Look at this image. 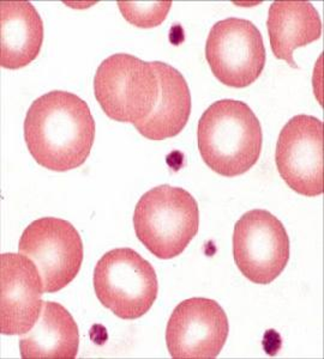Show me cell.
I'll use <instances>...</instances> for the list:
<instances>
[{
    "label": "cell",
    "instance_id": "6da1fadb",
    "mask_svg": "<svg viewBox=\"0 0 324 359\" xmlns=\"http://www.w3.org/2000/svg\"><path fill=\"white\" fill-rule=\"evenodd\" d=\"M89 106L77 95L54 90L37 98L25 120V139L37 164L69 172L86 163L95 140Z\"/></svg>",
    "mask_w": 324,
    "mask_h": 359
},
{
    "label": "cell",
    "instance_id": "7a4b0ae2",
    "mask_svg": "<svg viewBox=\"0 0 324 359\" xmlns=\"http://www.w3.org/2000/svg\"><path fill=\"white\" fill-rule=\"evenodd\" d=\"M197 140L202 159L213 172L235 177L257 163L262 151V127L247 103L220 100L200 118Z\"/></svg>",
    "mask_w": 324,
    "mask_h": 359
},
{
    "label": "cell",
    "instance_id": "3957f363",
    "mask_svg": "<svg viewBox=\"0 0 324 359\" xmlns=\"http://www.w3.org/2000/svg\"><path fill=\"white\" fill-rule=\"evenodd\" d=\"M136 236L154 257H179L200 228L196 199L181 187L162 184L144 193L134 212Z\"/></svg>",
    "mask_w": 324,
    "mask_h": 359
},
{
    "label": "cell",
    "instance_id": "277c9868",
    "mask_svg": "<svg viewBox=\"0 0 324 359\" xmlns=\"http://www.w3.org/2000/svg\"><path fill=\"white\" fill-rule=\"evenodd\" d=\"M94 93L108 118L135 125L154 109L159 82L152 62L131 54H113L100 64L95 74Z\"/></svg>",
    "mask_w": 324,
    "mask_h": 359
},
{
    "label": "cell",
    "instance_id": "5b68a950",
    "mask_svg": "<svg viewBox=\"0 0 324 359\" xmlns=\"http://www.w3.org/2000/svg\"><path fill=\"white\" fill-rule=\"evenodd\" d=\"M93 282L100 303L124 320L147 314L159 292L155 269L131 248L107 252L95 266Z\"/></svg>",
    "mask_w": 324,
    "mask_h": 359
},
{
    "label": "cell",
    "instance_id": "8992f818",
    "mask_svg": "<svg viewBox=\"0 0 324 359\" xmlns=\"http://www.w3.org/2000/svg\"><path fill=\"white\" fill-rule=\"evenodd\" d=\"M18 250L37 265L44 291L54 294L69 285L82 266L83 242L70 222L44 217L25 228Z\"/></svg>",
    "mask_w": 324,
    "mask_h": 359
},
{
    "label": "cell",
    "instance_id": "52a82bcc",
    "mask_svg": "<svg viewBox=\"0 0 324 359\" xmlns=\"http://www.w3.org/2000/svg\"><path fill=\"white\" fill-rule=\"evenodd\" d=\"M234 262L250 282L268 285L290 260V238L283 223L266 210H251L234 225Z\"/></svg>",
    "mask_w": 324,
    "mask_h": 359
},
{
    "label": "cell",
    "instance_id": "ba28073f",
    "mask_svg": "<svg viewBox=\"0 0 324 359\" xmlns=\"http://www.w3.org/2000/svg\"><path fill=\"white\" fill-rule=\"evenodd\" d=\"M205 57L218 81L231 88H247L266 66L263 37L252 22L237 17L219 21L205 42Z\"/></svg>",
    "mask_w": 324,
    "mask_h": 359
},
{
    "label": "cell",
    "instance_id": "9c48e42d",
    "mask_svg": "<svg viewBox=\"0 0 324 359\" xmlns=\"http://www.w3.org/2000/svg\"><path fill=\"white\" fill-rule=\"evenodd\" d=\"M275 162L288 187L300 196L323 193V123L311 115H297L280 132Z\"/></svg>",
    "mask_w": 324,
    "mask_h": 359
},
{
    "label": "cell",
    "instance_id": "30bf717a",
    "mask_svg": "<svg viewBox=\"0 0 324 359\" xmlns=\"http://www.w3.org/2000/svg\"><path fill=\"white\" fill-rule=\"evenodd\" d=\"M228 333V318L216 301L189 298L173 311L166 344L174 359H214L225 346Z\"/></svg>",
    "mask_w": 324,
    "mask_h": 359
},
{
    "label": "cell",
    "instance_id": "8fae6325",
    "mask_svg": "<svg viewBox=\"0 0 324 359\" xmlns=\"http://www.w3.org/2000/svg\"><path fill=\"white\" fill-rule=\"evenodd\" d=\"M0 332L23 335L42 311L44 283L37 265L23 254L0 255Z\"/></svg>",
    "mask_w": 324,
    "mask_h": 359
},
{
    "label": "cell",
    "instance_id": "7c38bea8",
    "mask_svg": "<svg viewBox=\"0 0 324 359\" xmlns=\"http://www.w3.org/2000/svg\"><path fill=\"white\" fill-rule=\"evenodd\" d=\"M159 82V97L148 118L135 123L144 138L154 142L179 135L191 114V94L184 76L173 66L153 62Z\"/></svg>",
    "mask_w": 324,
    "mask_h": 359
},
{
    "label": "cell",
    "instance_id": "4fadbf2b",
    "mask_svg": "<svg viewBox=\"0 0 324 359\" xmlns=\"http://www.w3.org/2000/svg\"><path fill=\"white\" fill-rule=\"evenodd\" d=\"M0 64L18 69L37 59L44 42V22L29 1L0 3Z\"/></svg>",
    "mask_w": 324,
    "mask_h": 359
},
{
    "label": "cell",
    "instance_id": "5bb4252c",
    "mask_svg": "<svg viewBox=\"0 0 324 359\" xmlns=\"http://www.w3.org/2000/svg\"><path fill=\"white\" fill-rule=\"evenodd\" d=\"M268 33L275 57L297 69L293 52L316 41L322 34V22L308 1H274L268 13Z\"/></svg>",
    "mask_w": 324,
    "mask_h": 359
},
{
    "label": "cell",
    "instance_id": "9a60e30c",
    "mask_svg": "<svg viewBox=\"0 0 324 359\" xmlns=\"http://www.w3.org/2000/svg\"><path fill=\"white\" fill-rule=\"evenodd\" d=\"M79 332L72 315L56 302H44L33 328L22 335L23 359H74L77 357Z\"/></svg>",
    "mask_w": 324,
    "mask_h": 359
},
{
    "label": "cell",
    "instance_id": "2e32d148",
    "mask_svg": "<svg viewBox=\"0 0 324 359\" xmlns=\"http://www.w3.org/2000/svg\"><path fill=\"white\" fill-rule=\"evenodd\" d=\"M120 13L129 23L137 28L159 27L172 8L171 1H119Z\"/></svg>",
    "mask_w": 324,
    "mask_h": 359
}]
</instances>
